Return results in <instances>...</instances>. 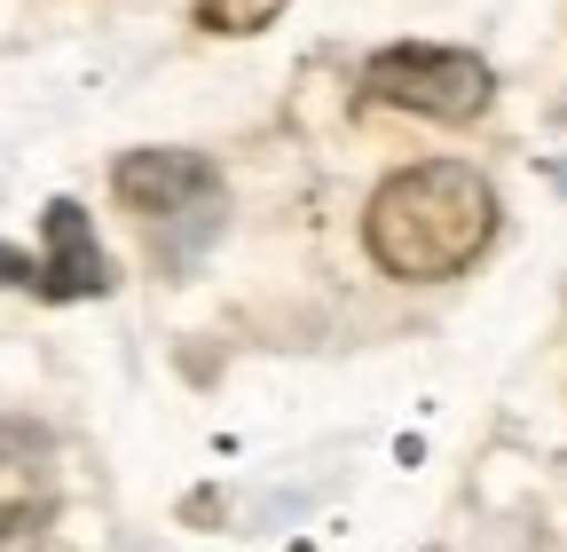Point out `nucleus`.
I'll use <instances>...</instances> for the list:
<instances>
[{
  "label": "nucleus",
  "instance_id": "8",
  "mask_svg": "<svg viewBox=\"0 0 567 552\" xmlns=\"http://www.w3.org/2000/svg\"><path fill=\"white\" fill-rule=\"evenodd\" d=\"M551 182H559V190H567V159H559V166H551Z\"/></svg>",
  "mask_w": 567,
  "mask_h": 552
},
{
  "label": "nucleus",
  "instance_id": "3",
  "mask_svg": "<svg viewBox=\"0 0 567 552\" xmlns=\"http://www.w3.org/2000/svg\"><path fill=\"white\" fill-rule=\"evenodd\" d=\"M363 95L386 103V111H410V119H442V126H465L488 111L496 80L473 48H425V40H402V48H379L363 63Z\"/></svg>",
  "mask_w": 567,
  "mask_h": 552
},
{
  "label": "nucleus",
  "instance_id": "6",
  "mask_svg": "<svg viewBox=\"0 0 567 552\" xmlns=\"http://www.w3.org/2000/svg\"><path fill=\"white\" fill-rule=\"evenodd\" d=\"M284 17V0H197V24L205 32H260V24H276Z\"/></svg>",
  "mask_w": 567,
  "mask_h": 552
},
{
  "label": "nucleus",
  "instance_id": "2",
  "mask_svg": "<svg viewBox=\"0 0 567 552\" xmlns=\"http://www.w3.org/2000/svg\"><path fill=\"white\" fill-rule=\"evenodd\" d=\"M111 190H118L126 214L158 237V253L174 268L221 237V214H229V182L205 151H126L111 166Z\"/></svg>",
  "mask_w": 567,
  "mask_h": 552
},
{
  "label": "nucleus",
  "instance_id": "5",
  "mask_svg": "<svg viewBox=\"0 0 567 552\" xmlns=\"http://www.w3.org/2000/svg\"><path fill=\"white\" fill-rule=\"evenodd\" d=\"M55 505V466H48V442L17 419H0V544L40 529Z\"/></svg>",
  "mask_w": 567,
  "mask_h": 552
},
{
  "label": "nucleus",
  "instance_id": "1",
  "mask_svg": "<svg viewBox=\"0 0 567 552\" xmlns=\"http://www.w3.org/2000/svg\"><path fill=\"white\" fill-rule=\"evenodd\" d=\"M496 237V190L488 174H473L465 159H425L402 166L371 190L363 214V245L386 276L402 285H442V276H465Z\"/></svg>",
  "mask_w": 567,
  "mask_h": 552
},
{
  "label": "nucleus",
  "instance_id": "4",
  "mask_svg": "<svg viewBox=\"0 0 567 552\" xmlns=\"http://www.w3.org/2000/svg\"><path fill=\"white\" fill-rule=\"evenodd\" d=\"M40 237H48V253H40V293L48 300H103L111 293V260L95 245V222L71 197H55L40 214Z\"/></svg>",
  "mask_w": 567,
  "mask_h": 552
},
{
  "label": "nucleus",
  "instance_id": "7",
  "mask_svg": "<svg viewBox=\"0 0 567 552\" xmlns=\"http://www.w3.org/2000/svg\"><path fill=\"white\" fill-rule=\"evenodd\" d=\"M0 285H32L40 293V260H24L17 245H0Z\"/></svg>",
  "mask_w": 567,
  "mask_h": 552
}]
</instances>
